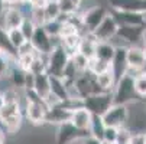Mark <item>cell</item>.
Returning a JSON list of instances; mask_svg holds the SVG:
<instances>
[{
  "instance_id": "obj_1",
  "label": "cell",
  "mask_w": 146,
  "mask_h": 144,
  "mask_svg": "<svg viewBox=\"0 0 146 144\" xmlns=\"http://www.w3.org/2000/svg\"><path fill=\"white\" fill-rule=\"evenodd\" d=\"M133 78L135 75L124 71L116 81V85L113 88V101L114 104H127L130 105L135 102L136 92H135V85H133Z\"/></svg>"
},
{
  "instance_id": "obj_2",
  "label": "cell",
  "mask_w": 146,
  "mask_h": 144,
  "mask_svg": "<svg viewBox=\"0 0 146 144\" xmlns=\"http://www.w3.org/2000/svg\"><path fill=\"white\" fill-rule=\"evenodd\" d=\"M82 107H86L91 114L94 115H103L109 110L113 101V91H98L94 94H90L81 99Z\"/></svg>"
},
{
  "instance_id": "obj_3",
  "label": "cell",
  "mask_w": 146,
  "mask_h": 144,
  "mask_svg": "<svg viewBox=\"0 0 146 144\" xmlns=\"http://www.w3.org/2000/svg\"><path fill=\"white\" fill-rule=\"evenodd\" d=\"M70 53L64 48L59 43H55L52 51L46 55V72L54 76H62L70 62Z\"/></svg>"
},
{
  "instance_id": "obj_4",
  "label": "cell",
  "mask_w": 146,
  "mask_h": 144,
  "mask_svg": "<svg viewBox=\"0 0 146 144\" xmlns=\"http://www.w3.org/2000/svg\"><path fill=\"white\" fill-rule=\"evenodd\" d=\"M107 13H109V9L106 6H103V5H96V6L88 7L84 12H80L82 32L91 33L101 23V20L107 16Z\"/></svg>"
},
{
  "instance_id": "obj_5",
  "label": "cell",
  "mask_w": 146,
  "mask_h": 144,
  "mask_svg": "<svg viewBox=\"0 0 146 144\" xmlns=\"http://www.w3.org/2000/svg\"><path fill=\"white\" fill-rule=\"evenodd\" d=\"M130 108L127 104H111L109 110L101 115L104 124L109 127H123L127 126V120H129Z\"/></svg>"
},
{
  "instance_id": "obj_6",
  "label": "cell",
  "mask_w": 146,
  "mask_h": 144,
  "mask_svg": "<svg viewBox=\"0 0 146 144\" xmlns=\"http://www.w3.org/2000/svg\"><path fill=\"white\" fill-rule=\"evenodd\" d=\"M146 65V49L142 45H130L126 48V72L136 75Z\"/></svg>"
},
{
  "instance_id": "obj_7",
  "label": "cell",
  "mask_w": 146,
  "mask_h": 144,
  "mask_svg": "<svg viewBox=\"0 0 146 144\" xmlns=\"http://www.w3.org/2000/svg\"><path fill=\"white\" fill-rule=\"evenodd\" d=\"M117 29H119V23L109 9L107 16L104 17L101 20V23L91 32V35L97 42H107V40L113 39L117 35Z\"/></svg>"
},
{
  "instance_id": "obj_8",
  "label": "cell",
  "mask_w": 146,
  "mask_h": 144,
  "mask_svg": "<svg viewBox=\"0 0 146 144\" xmlns=\"http://www.w3.org/2000/svg\"><path fill=\"white\" fill-rule=\"evenodd\" d=\"M88 133H82L77 130L70 121L62 122V124L56 126V130L54 133V144H72L74 141L80 140Z\"/></svg>"
},
{
  "instance_id": "obj_9",
  "label": "cell",
  "mask_w": 146,
  "mask_h": 144,
  "mask_svg": "<svg viewBox=\"0 0 146 144\" xmlns=\"http://www.w3.org/2000/svg\"><path fill=\"white\" fill-rule=\"evenodd\" d=\"M31 42L39 53L48 55L52 51V48L55 46V43H58V39L51 37L46 33V30L44 29V26H36V29L31 37Z\"/></svg>"
},
{
  "instance_id": "obj_10",
  "label": "cell",
  "mask_w": 146,
  "mask_h": 144,
  "mask_svg": "<svg viewBox=\"0 0 146 144\" xmlns=\"http://www.w3.org/2000/svg\"><path fill=\"white\" fill-rule=\"evenodd\" d=\"M25 20V16L17 5L15 6H6L2 16H0V26H3L6 30L17 29L20 28L22 22Z\"/></svg>"
},
{
  "instance_id": "obj_11",
  "label": "cell",
  "mask_w": 146,
  "mask_h": 144,
  "mask_svg": "<svg viewBox=\"0 0 146 144\" xmlns=\"http://www.w3.org/2000/svg\"><path fill=\"white\" fill-rule=\"evenodd\" d=\"M74 87L78 92V95L81 98H84L90 94H94V92H98L101 91L97 85V82H96V76L93 74H90L88 71L84 72V74H80L75 81H74Z\"/></svg>"
},
{
  "instance_id": "obj_12",
  "label": "cell",
  "mask_w": 146,
  "mask_h": 144,
  "mask_svg": "<svg viewBox=\"0 0 146 144\" xmlns=\"http://www.w3.org/2000/svg\"><path fill=\"white\" fill-rule=\"evenodd\" d=\"M145 26H129V25H119L117 37L121 42L130 46V45H142V33Z\"/></svg>"
},
{
  "instance_id": "obj_13",
  "label": "cell",
  "mask_w": 146,
  "mask_h": 144,
  "mask_svg": "<svg viewBox=\"0 0 146 144\" xmlns=\"http://www.w3.org/2000/svg\"><path fill=\"white\" fill-rule=\"evenodd\" d=\"M119 25L129 26H146V14L127 10H110Z\"/></svg>"
},
{
  "instance_id": "obj_14",
  "label": "cell",
  "mask_w": 146,
  "mask_h": 144,
  "mask_svg": "<svg viewBox=\"0 0 146 144\" xmlns=\"http://www.w3.org/2000/svg\"><path fill=\"white\" fill-rule=\"evenodd\" d=\"M91 118H93V114L86 108V107H77L72 110L71 112V117H70V122L80 131L82 133H88V128H90V124H91Z\"/></svg>"
},
{
  "instance_id": "obj_15",
  "label": "cell",
  "mask_w": 146,
  "mask_h": 144,
  "mask_svg": "<svg viewBox=\"0 0 146 144\" xmlns=\"http://www.w3.org/2000/svg\"><path fill=\"white\" fill-rule=\"evenodd\" d=\"M71 112H72V110L68 108L64 102L59 105L48 108V111H46V126H55L56 127V126L62 124V122L70 121Z\"/></svg>"
},
{
  "instance_id": "obj_16",
  "label": "cell",
  "mask_w": 146,
  "mask_h": 144,
  "mask_svg": "<svg viewBox=\"0 0 146 144\" xmlns=\"http://www.w3.org/2000/svg\"><path fill=\"white\" fill-rule=\"evenodd\" d=\"M110 10H127L146 14V0H107Z\"/></svg>"
},
{
  "instance_id": "obj_17",
  "label": "cell",
  "mask_w": 146,
  "mask_h": 144,
  "mask_svg": "<svg viewBox=\"0 0 146 144\" xmlns=\"http://www.w3.org/2000/svg\"><path fill=\"white\" fill-rule=\"evenodd\" d=\"M96 48H97V40L93 37V35L91 33H82V39L80 42L77 52L84 55L87 59H91L96 56Z\"/></svg>"
},
{
  "instance_id": "obj_18",
  "label": "cell",
  "mask_w": 146,
  "mask_h": 144,
  "mask_svg": "<svg viewBox=\"0 0 146 144\" xmlns=\"http://www.w3.org/2000/svg\"><path fill=\"white\" fill-rule=\"evenodd\" d=\"M33 91L36 92V95L44 99L49 92H51V87H49V75L48 72H42L35 75V81H33Z\"/></svg>"
},
{
  "instance_id": "obj_19",
  "label": "cell",
  "mask_w": 146,
  "mask_h": 144,
  "mask_svg": "<svg viewBox=\"0 0 146 144\" xmlns=\"http://www.w3.org/2000/svg\"><path fill=\"white\" fill-rule=\"evenodd\" d=\"M49 75V74H48ZM49 87H51V94H54L56 98H59L62 102L67 101L70 97H68V91H67V87H65V82L61 76H54V75H49Z\"/></svg>"
},
{
  "instance_id": "obj_20",
  "label": "cell",
  "mask_w": 146,
  "mask_h": 144,
  "mask_svg": "<svg viewBox=\"0 0 146 144\" xmlns=\"http://www.w3.org/2000/svg\"><path fill=\"white\" fill-rule=\"evenodd\" d=\"M96 76V82L101 91H113L114 85H116V81H117V76L114 75V72L110 69L104 71L98 75H94Z\"/></svg>"
},
{
  "instance_id": "obj_21",
  "label": "cell",
  "mask_w": 146,
  "mask_h": 144,
  "mask_svg": "<svg viewBox=\"0 0 146 144\" xmlns=\"http://www.w3.org/2000/svg\"><path fill=\"white\" fill-rule=\"evenodd\" d=\"M111 71L117 78L126 71V48L123 46L116 48V55L111 60Z\"/></svg>"
},
{
  "instance_id": "obj_22",
  "label": "cell",
  "mask_w": 146,
  "mask_h": 144,
  "mask_svg": "<svg viewBox=\"0 0 146 144\" xmlns=\"http://www.w3.org/2000/svg\"><path fill=\"white\" fill-rule=\"evenodd\" d=\"M116 55V46L107 40V42H97V48H96V56L106 60V62H110Z\"/></svg>"
},
{
  "instance_id": "obj_23",
  "label": "cell",
  "mask_w": 146,
  "mask_h": 144,
  "mask_svg": "<svg viewBox=\"0 0 146 144\" xmlns=\"http://www.w3.org/2000/svg\"><path fill=\"white\" fill-rule=\"evenodd\" d=\"M81 39H82V33H75V35L64 36V37H58V43L64 48L71 56L72 53H75L78 51Z\"/></svg>"
},
{
  "instance_id": "obj_24",
  "label": "cell",
  "mask_w": 146,
  "mask_h": 144,
  "mask_svg": "<svg viewBox=\"0 0 146 144\" xmlns=\"http://www.w3.org/2000/svg\"><path fill=\"white\" fill-rule=\"evenodd\" d=\"M104 128H106V124H104L101 115H94V114H93L91 124H90V128H88V135L97 138L98 141H103Z\"/></svg>"
},
{
  "instance_id": "obj_25",
  "label": "cell",
  "mask_w": 146,
  "mask_h": 144,
  "mask_svg": "<svg viewBox=\"0 0 146 144\" xmlns=\"http://www.w3.org/2000/svg\"><path fill=\"white\" fill-rule=\"evenodd\" d=\"M0 52L6 53L9 56H16V49L13 48L9 39V33L3 26H0Z\"/></svg>"
},
{
  "instance_id": "obj_26",
  "label": "cell",
  "mask_w": 146,
  "mask_h": 144,
  "mask_svg": "<svg viewBox=\"0 0 146 144\" xmlns=\"http://www.w3.org/2000/svg\"><path fill=\"white\" fill-rule=\"evenodd\" d=\"M110 68H111V64L110 62H106V60H103V59H100L97 56L88 59V68H87V71L90 74H93V75H98V74L107 71Z\"/></svg>"
},
{
  "instance_id": "obj_27",
  "label": "cell",
  "mask_w": 146,
  "mask_h": 144,
  "mask_svg": "<svg viewBox=\"0 0 146 144\" xmlns=\"http://www.w3.org/2000/svg\"><path fill=\"white\" fill-rule=\"evenodd\" d=\"M133 85H135L136 97L140 99H145L146 98V71H140L135 75Z\"/></svg>"
},
{
  "instance_id": "obj_28",
  "label": "cell",
  "mask_w": 146,
  "mask_h": 144,
  "mask_svg": "<svg viewBox=\"0 0 146 144\" xmlns=\"http://www.w3.org/2000/svg\"><path fill=\"white\" fill-rule=\"evenodd\" d=\"M71 64L74 65L75 71L78 74H84L87 72V68H88V59L84 56V55H81L80 52H75L71 55Z\"/></svg>"
},
{
  "instance_id": "obj_29",
  "label": "cell",
  "mask_w": 146,
  "mask_h": 144,
  "mask_svg": "<svg viewBox=\"0 0 146 144\" xmlns=\"http://www.w3.org/2000/svg\"><path fill=\"white\" fill-rule=\"evenodd\" d=\"M29 72L33 74V75L46 72V55L38 53V55L33 58V62H32V65H31Z\"/></svg>"
},
{
  "instance_id": "obj_30",
  "label": "cell",
  "mask_w": 146,
  "mask_h": 144,
  "mask_svg": "<svg viewBox=\"0 0 146 144\" xmlns=\"http://www.w3.org/2000/svg\"><path fill=\"white\" fill-rule=\"evenodd\" d=\"M44 13H45V19L48 20H55L58 19V16L61 14L59 6H58V0H48L46 6L44 7Z\"/></svg>"
},
{
  "instance_id": "obj_31",
  "label": "cell",
  "mask_w": 146,
  "mask_h": 144,
  "mask_svg": "<svg viewBox=\"0 0 146 144\" xmlns=\"http://www.w3.org/2000/svg\"><path fill=\"white\" fill-rule=\"evenodd\" d=\"M16 56H9L6 53H0V78H5L9 75L12 65L15 64Z\"/></svg>"
},
{
  "instance_id": "obj_32",
  "label": "cell",
  "mask_w": 146,
  "mask_h": 144,
  "mask_svg": "<svg viewBox=\"0 0 146 144\" xmlns=\"http://www.w3.org/2000/svg\"><path fill=\"white\" fill-rule=\"evenodd\" d=\"M38 53H35V55H19V56H16V66L20 68L22 71H25V72H29L31 65L33 62V58Z\"/></svg>"
},
{
  "instance_id": "obj_33",
  "label": "cell",
  "mask_w": 146,
  "mask_h": 144,
  "mask_svg": "<svg viewBox=\"0 0 146 144\" xmlns=\"http://www.w3.org/2000/svg\"><path fill=\"white\" fill-rule=\"evenodd\" d=\"M7 33H9V39H10V42H12V45H13L15 49H17L20 45L25 42V40H28L23 36L22 30H20L19 28L17 29H10V30H7Z\"/></svg>"
},
{
  "instance_id": "obj_34",
  "label": "cell",
  "mask_w": 146,
  "mask_h": 144,
  "mask_svg": "<svg viewBox=\"0 0 146 144\" xmlns=\"http://www.w3.org/2000/svg\"><path fill=\"white\" fill-rule=\"evenodd\" d=\"M61 22L58 19H55V20H48V22H45V25H44V29L46 30V33L51 36V37H54V39H58V36H59V30H61Z\"/></svg>"
},
{
  "instance_id": "obj_35",
  "label": "cell",
  "mask_w": 146,
  "mask_h": 144,
  "mask_svg": "<svg viewBox=\"0 0 146 144\" xmlns=\"http://www.w3.org/2000/svg\"><path fill=\"white\" fill-rule=\"evenodd\" d=\"M132 130L127 127V126H123V127H119L117 128V138H116V143L114 144H127L130 137H132Z\"/></svg>"
},
{
  "instance_id": "obj_36",
  "label": "cell",
  "mask_w": 146,
  "mask_h": 144,
  "mask_svg": "<svg viewBox=\"0 0 146 144\" xmlns=\"http://www.w3.org/2000/svg\"><path fill=\"white\" fill-rule=\"evenodd\" d=\"M58 6H59L61 13H65V14H74L80 12V6L70 2V0H58Z\"/></svg>"
},
{
  "instance_id": "obj_37",
  "label": "cell",
  "mask_w": 146,
  "mask_h": 144,
  "mask_svg": "<svg viewBox=\"0 0 146 144\" xmlns=\"http://www.w3.org/2000/svg\"><path fill=\"white\" fill-rule=\"evenodd\" d=\"M29 19L33 22L35 26H44L46 19H45V13H44V9H36L33 7L31 14H29Z\"/></svg>"
},
{
  "instance_id": "obj_38",
  "label": "cell",
  "mask_w": 146,
  "mask_h": 144,
  "mask_svg": "<svg viewBox=\"0 0 146 144\" xmlns=\"http://www.w3.org/2000/svg\"><path fill=\"white\" fill-rule=\"evenodd\" d=\"M20 30H22V33H23V36L28 39V40H31V37H32V35H33V32H35V29H36V26L33 25V22L29 19V17H25V20L22 22V25H20V28H19Z\"/></svg>"
},
{
  "instance_id": "obj_39",
  "label": "cell",
  "mask_w": 146,
  "mask_h": 144,
  "mask_svg": "<svg viewBox=\"0 0 146 144\" xmlns=\"http://www.w3.org/2000/svg\"><path fill=\"white\" fill-rule=\"evenodd\" d=\"M35 53H39V52L35 49V46L32 45L31 40H25V42L16 49V56H19V55H35Z\"/></svg>"
},
{
  "instance_id": "obj_40",
  "label": "cell",
  "mask_w": 146,
  "mask_h": 144,
  "mask_svg": "<svg viewBox=\"0 0 146 144\" xmlns=\"http://www.w3.org/2000/svg\"><path fill=\"white\" fill-rule=\"evenodd\" d=\"M116 138H117V128H116V127H109V126H106V128H104L103 141H104V143L114 144V143H116Z\"/></svg>"
},
{
  "instance_id": "obj_41",
  "label": "cell",
  "mask_w": 146,
  "mask_h": 144,
  "mask_svg": "<svg viewBox=\"0 0 146 144\" xmlns=\"http://www.w3.org/2000/svg\"><path fill=\"white\" fill-rule=\"evenodd\" d=\"M127 144H145V133L133 131V133H132V137H130V140H129Z\"/></svg>"
},
{
  "instance_id": "obj_42",
  "label": "cell",
  "mask_w": 146,
  "mask_h": 144,
  "mask_svg": "<svg viewBox=\"0 0 146 144\" xmlns=\"http://www.w3.org/2000/svg\"><path fill=\"white\" fill-rule=\"evenodd\" d=\"M81 140H82V143H84V144H103V141H98L97 138H94V137H91L88 134H86Z\"/></svg>"
},
{
  "instance_id": "obj_43",
  "label": "cell",
  "mask_w": 146,
  "mask_h": 144,
  "mask_svg": "<svg viewBox=\"0 0 146 144\" xmlns=\"http://www.w3.org/2000/svg\"><path fill=\"white\" fill-rule=\"evenodd\" d=\"M46 3H48V0H31L32 7H36V9H44Z\"/></svg>"
},
{
  "instance_id": "obj_44",
  "label": "cell",
  "mask_w": 146,
  "mask_h": 144,
  "mask_svg": "<svg viewBox=\"0 0 146 144\" xmlns=\"http://www.w3.org/2000/svg\"><path fill=\"white\" fill-rule=\"evenodd\" d=\"M6 141H7V135L3 131V128L0 127V144H6Z\"/></svg>"
},
{
  "instance_id": "obj_45",
  "label": "cell",
  "mask_w": 146,
  "mask_h": 144,
  "mask_svg": "<svg viewBox=\"0 0 146 144\" xmlns=\"http://www.w3.org/2000/svg\"><path fill=\"white\" fill-rule=\"evenodd\" d=\"M142 46L146 49V26L143 29V33H142Z\"/></svg>"
},
{
  "instance_id": "obj_46",
  "label": "cell",
  "mask_w": 146,
  "mask_h": 144,
  "mask_svg": "<svg viewBox=\"0 0 146 144\" xmlns=\"http://www.w3.org/2000/svg\"><path fill=\"white\" fill-rule=\"evenodd\" d=\"M5 7H6V5H5V0H0V16H2V13H3Z\"/></svg>"
},
{
  "instance_id": "obj_47",
  "label": "cell",
  "mask_w": 146,
  "mask_h": 144,
  "mask_svg": "<svg viewBox=\"0 0 146 144\" xmlns=\"http://www.w3.org/2000/svg\"><path fill=\"white\" fill-rule=\"evenodd\" d=\"M5 104V98H3V94L0 92V108H2V105Z\"/></svg>"
},
{
  "instance_id": "obj_48",
  "label": "cell",
  "mask_w": 146,
  "mask_h": 144,
  "mask_svg": "<svg viewBox=\"0 0 146 144\" xmlns=\"http://www.w3.org/2000/svg\"><path fill=\"white\" fill-rule=\"evenodd\" d=\"M70 2H72V3H75L77 6H81V2H82V0H70Z\"/></svg>"
},
{
  "instance_id": "obj_49",
  "label": "cell",
  "mask_w": 146,
  "mask_h": 144,
  "mask_svg": "<svg viewBox=\"0 0 146 144\" xmlns=\"http://www.w3.org/2000/svg\"><path fill=\"white\" fill-rule=\"evenodd\" d=\"M81 138H82V137H81ZM81 138H80V140H77V141H74L72 144H84V143H82V140H81Z\"/></svg>"
},
{
  "instance_id": "obj_50",
  "label": "cell",
  "mask_w": 146,
  "mask_h": 144,
  "mask_svg": "<svg viewBox=\"0 0 146 144\" xmlns=\"http://www.w3.org/2000/svg\"><path fill=\"white\" fill-rule=\"evenodd\" d=\"M145 144H146V133H145Z\"/></svg>"
},
{
  "instance_id": "obj_51",
  "label": "cell",
  "mask_w": 146,
  "mask_h": 144,
  "mask_svg": "<svg viewBox=\"0 0 146 144\" xmlns=\"http://www.w3.org/2000/svg\"><path fill=\"white\" fill-rule=\"evenodd\" d=\"M103 144H110V143H104V141H103Z\"/></svg>"
},
{
  "instance_id": "obj_52",
  "label": "cell",
  "mask_w": 146,
  "mask_h": 144,
  "mask_svg": "<svg viewBox=\"0 0 146 144\" xmlns=\"http://www.w3.org/2000/svg\"><path fill=\"white\" fill-rule=\"evenodd\" d=\"M84 2H91V0H84Z\"/></svg>"
},
{
  "instance_id": "obj_53",
  "label": "cell",
  "mask_w": 146,
  "mask_h": 144,
  "mask_svg": "<svg viewBox=\"0 0 146 144\" xmlns=\"http://www.w3.org/2000/svg\"><path fill=\"white\" fill-rule=\"evenodd\" d=\"M0 53H2V52H0Z\"/></svg>"
}]
</instances>
